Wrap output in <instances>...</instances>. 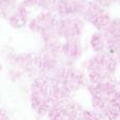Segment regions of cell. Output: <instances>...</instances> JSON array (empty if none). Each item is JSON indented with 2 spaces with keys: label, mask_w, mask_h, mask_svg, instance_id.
I'll use <instances>...</instances> for the list:
<instances>
[{
  "label": "cell",
  "mask_w": 120,
  "mask_h": 120,
  "mask_svg": "<svg viewBox=\"0 0 120 120\" xmlns=\"http://www.w3.org/2000/svg\"><path fill=\"white\" fill-rule=\"evenodd\" d=\"M54 99L53 84H50L46 79H38L33 85L32 101L33 105L39 113H44L51 108Z\"/></svg>",
  "instance_id": "1"
},
{
  "label": "cell",
  "mask_w": 120,
  "mask_h": 120,
  "mask_svg": "<svg viewBox=\"0 0 120 120\" xmlns=\"http://www.w3.org/2000/svg\"><path fill=\"white\" fill-rule=\"evenodd\" d=\"M115 61L108 55H99L95 57L89 65V74L93 80L101 82L114 73Z\"/></svg>",
  "instance_id": "2"
},
{
  "label": "cell",
  "mask_w": 120,
  "mask_h": 120,
  "mask_svg": "<svg viewBox=\"0 0 120 120\" xmlns=\"http://www.w3.org/2000/svg\"><path fill=\"white\" fill-rule=\"evenodd\" d=\"M119 55H120V53H119Z\"/></svg>",
  "instance_id": "3"
}]
</instances>
